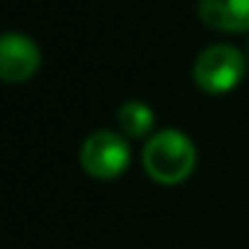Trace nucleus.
<instances>
[{
	"instance_id": "obj_1",
	"label": "nucleus",
	"mask_w": 249,
	"mask_h": 249,
	"mask_svg": "<svg viewBox=\"0 0 249 249\" xmlns=\"http://www.w3.org/2000/svg\"><path fill=\"white\" fill-rule=\"evenodd\" d=\"M198 161L196 144L178 130H161L157 132L144 152H142V164L149 178L164 186H174L186 181Z\"/></svg>"
},
{
	"instance_id": "obj_2",
	"label": "nucleus",
	"mask_w": 249,
	"mask_h": 249,
	"mask_svg": "<svg viewBox=\"0 0 249 249\" xmlns=\"http://www.w3.org/2000/svg\"><path fill=\"white\" fill-rule=\"evenodd\" d=\"M247 73V61L239 54V49L230 44H213L193 64V81L200 90L210 95L230 93L239 86V81Z\"/></svg>"
},
{
	"instance_id": "obj_3",
	"label": "nucleus",
	"mask_w": 249,
	"mask_h": 249,
	"mask_svg": "<svg viewBox=\"0 0 249 249\" xmlns=\"http://www.w3.org/2000/svg\"><path fill=\"white\" fill-rule=\"evenodd\" d=\"M81 166L93 178H117L130 166V147L120 135L100 130L93 132L81 149Z\"/></svg>"
},
{
	"instance_id": "obj_4",
	"label": "nucleus",
	"mask_w": 249,
	"mask_h": 249,
	"mask_svg": "<svg viewBox=\"0 0 249 249\" xmlns=\"http://www.w3.org/2000/svg\"><path fill=\"white\" fill-rule=\"evenodd\" d=\"M39 64H42L39 47L30 37L18 32L3 35V42H0V73L8 83H22L32 78Z\"/></svg>"
},
{
	"instance_id": "obj_5",
	"label": "nucleus",
	"mask_w": 249,
	"mask_h": 249,
	"mask_svg": "<svg viewBox=\"0 0 249 249\" xmlns=\"http://www.w3.org/2000/svg\"><path fill=\"white\" fill-rule=\"evenodd\" d=\"M200 20L220 32H249V0H198Z\"/></svg>"
},
{
	"instance_id": "obj_6",
	"label": "nucleus",
	"mask_w": 249,
	"mask_h": 249,
	"mask_svg": "<svg viewBox=\"0 0 249 249\" xmlns=\"http://www.w3.org/2000/svg\"><path fill=\"white\" fill-rule=\"evenodd\" d=\"M117 124L127 137H144L154 127V112L149 105L140 100H130L117 110Z\"/></svg>"
}]
</instances>
